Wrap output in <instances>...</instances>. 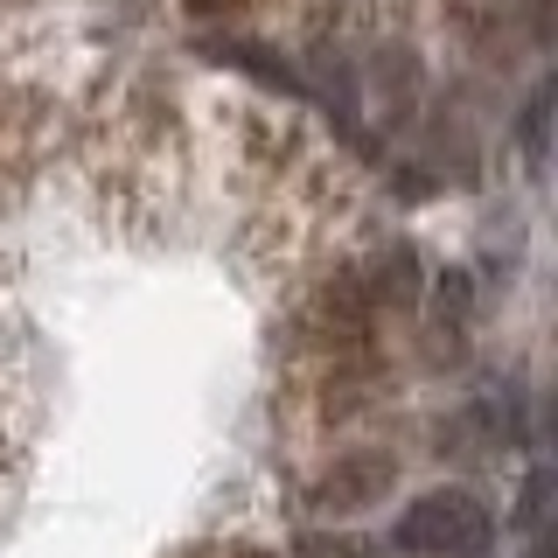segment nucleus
I'll list each match as a JSON object with an SVG mask.
<instances>
[{"label":"nucleus","instance_id":"obj_1","mask_svg":"<svg viewBox=\"0 0 558 558\" xmlns=\"http://www.w3.org/2000/svg\"><path fill=\"white\" fill-rule=\"evenodd\" d=\"M231 558H272V551H231Z\"/></svg>","mask_w":558,"mask_h":558}]
</instances>
